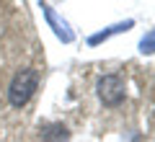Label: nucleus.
I'll return each instance as SVG.
<instances>
[{
	"instance_id": "f257e3e1",
	"label": "nucleus",
	"mask_w": 155,
	"mask_h": 142,
	"mask_svg": "<svg viewBox=\"0 0 155 142\" xmlns=\"http://www.w3.org/2000/svg\"><path fill=\"white\" fill-rule=\"evenodd\" d=\"M36 88H39V72L34 70V67L18 70L16 75H13L11 85H8V104H11L13 109L26 106L28 101H31V96L36 93Z\"/></svg>"
},
{
	"instance_id": "f03ea898",
	"label": "nucleus",
	"mask_w": 155,
	"mask_h": 142,
	"mask_svg": "<svg viewBox=\"0 0 155 142\" xmlns=\"http://www.w3.org/2000/svg\"><path fill=\"white\" fill-rule=\"evenodd\" d=\"M96 93L104 106H119L127 96V88H124V80L119 75H101L98 83H96Z\"/></svg>"
},
{
	"instance_id": "7ed1b4c3",
	"label": "nucleus",
	"mask_w": 155,
	"mask_h": 142,
	"mask_svg": "<svg viewBox=\"0 0 155 142\" xmlns=\"http://www.w3.org/2000/svg\"><path fill=\"white\" fill-rule=\"evenodd\" d=\"M41 13H44V18H47V23H49V28L54 31V36L60 39V41L70 44L72 39H75V34H72V28L67 26V21H65V18H60V16H57V11H54L52 5L41 3Z\"/></svg>"
},
{
	"instance_id": "20e7f679",
	"label": "nucleus",
	"mask_w": 155,
	"mask_h": 142,
	"mask_svg": "<svg viewBox=\"0 0 155 142\" xmlns=\"http://www.w3.org/2000/svg\"><path fill=\"white\" fill-rule=\"evenodd\" d=\"M132 26H134L132 18H129V21H124V23H114V26H109V28H104V31H98V34H93V36H88V44H91V47H98V44L106 41L109 36H114V34H124V31H129Z\"/></svg>"
},
{
	"instance_id": "39448f33",
	"label": "nucleus",
	"mask_w": 155,
	"mask_h": 142,
	"mask_svg": "<svg viewBox=\"0 0 155 142\" xmlns=\"http://www.w3.org/2000/svg\"><path fill=\"white\" fill-rule=\"evenodd\" d=\"M41 137H44V142H67V129L62 124H49L44 127V132H41Z\"/></svg>"
},
{
	"instance_id": "423d86ee",
	"label": "nucleus",
	"mask_w": 155,
	"mask_h": 142,
	"mask_svg": "<svg viewBox=\"0 0 155 142\" xmlns=\"http://www.w3.org/2000/svg\"><path fill=\"white\" fill-rule=\"evenodd\" d=\"M140 52H142V54H153V52H155V31H147L142 36V41H140Z\"/></svg>"
}]
</instances>
